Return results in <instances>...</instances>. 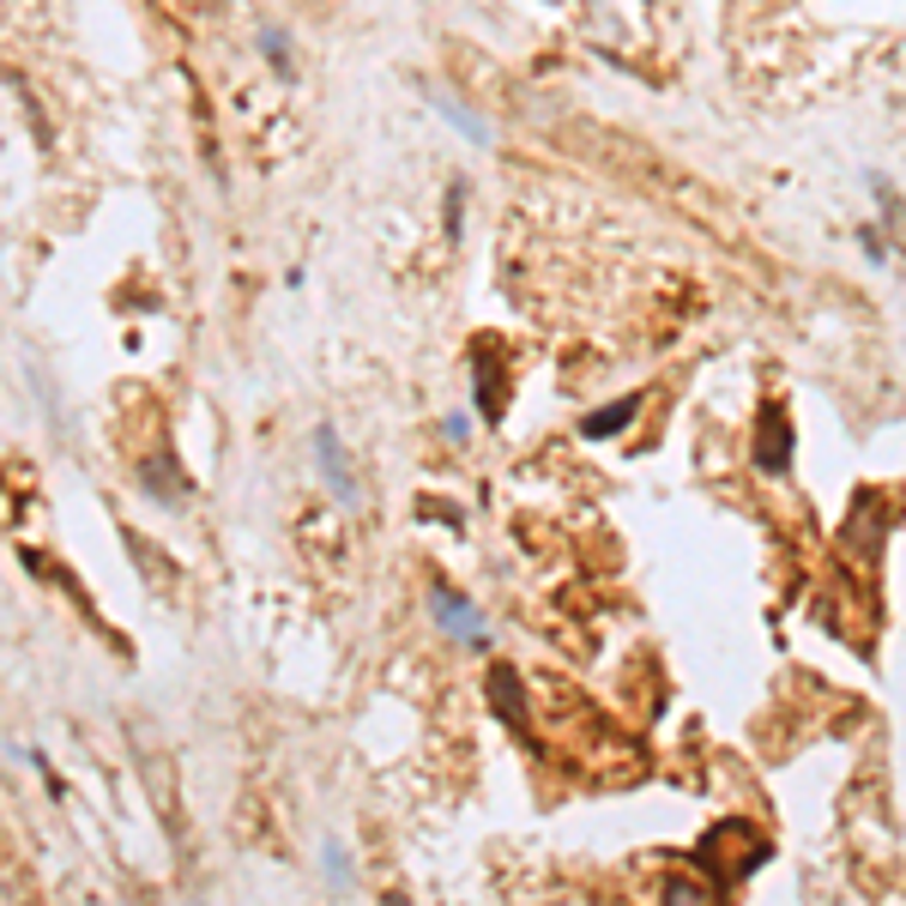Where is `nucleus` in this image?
<instances>
[{
    "label": "nucleus",
    "instance_id": "obj_2",
    "mask_svg": "<svg viewBox=\"0 0 906 906\" xmlns=\"http://www.w3.org/2000/svg\"><path fill=\"white\" fill-rule=\"evenodd\" d=\"M429 617H436L453 641H466V647H472V641H484V617L460 593H448V586H429Z\"/></svg>",
    "mask_w": 906,
    "mask_h": 906
},
{
    "label": "nucleus",
    "instance_id": "obj_3",
    "mask_svg": "<svg viewBox=\"0 0 906 906\" xmlns=\"http://www.w3.org/2000/svg\"><path fill=\"white\" fill-rule=\"evenodd\" d=\"M140 490L157 496V502H188V478H181V466L169 460V453L140 460Z\"/></svg>",
    "mask_w": 906,
    "mask_h": 906
},
{
    "label": "nucleus",
    "instance_id": "obj_10",
    "mask_svg": "<svg viewBox=\"0 0 906 906\" xmlns=\"http://www.w3.org/2000/svg\"><path fill=\"white\" fill-rule=\"evenodd\" d=\"M460 212H466V188L453 181L448 188V236H460Z\"/></svg>",
    "mask_w": 906,
    "mask_h": 906
},
{
    "label": "nucleus",
    "instance_id": "obj_7",
    "mask_svg": "<svg viewBox=\"0 0 906 906\" xmlns=\"http://www.w3.org/2000/svg\"><path fill=\"white\" fill-rule=\"evenodd\" d=\"M634 412H641V393H629V400H617V405H605V412H593L581 429H586V436H610V429H622Z\"/></svg>",
    "mask_w": 906,
    "mask_h": 906
},
{
    "label": "nucleus",
    "instance_id": "obj_9",
    "mask_svg": "<svg viewBox=\"0 0 906 906\" xmlns=\"http://www.w3.org/2000/svg\"><path fill=\"white\" fill-rule=\"evenodd\" d=\"M260 55H266V61L290 79V49H285V37H272V31H266V37H260Z\"/></svg>",
    "mask_w": 906,
    "mask_h": 906
},
{
    "label": "nucleus",
    "instance_id": "obj_6",
    "mask_svg": "<svg viewBox=\"0 0 906 906\" xmlns=\"http://www.w3.org/2000/svg\"><path fill=\"white\" fill-rule=\"evenodd\" d=\"M478 412L490 417V424H502V405H508V388H502V369L490 362V345H478Z\"/></svg>",
    "mask_w": 906,
    "mask_h": 906
},
{
    "label": "nucleus",
    "instance_id": "obj_4",
    "mask_svg": "<svg viewBox=\"0 0 906 906\" xmlns=\"http://www.w3.org/2000/svg\"><path fill=\"white\" fill-rule=\"evenodd\" d=\"M314 453H321V472H326V484H333V496L338 502H357V478H350V466H345V448H338V436L333 429H314Z\"/></svg>",
    "mask_w": 906,
    "mask_h": 906
},
{
    "label": "nucleus",
    "instance_id": "obj_8",
    "mask_svg": "<svg viewBox=\"0 0 906 906\" xmlns=\"http://www.w3.org/2000/svg\"><path fill=\"white\" fill-rule=\"evenodd\" d=\"M436 104H441V116H448V121H453V128L466 133V140H478V145H484V140H490V133H484V121H478V116H472V109H466V104H453V97H436Z\"/></svg>",
    "mask_w": 906,
    "mask_h": 906
},
{
    "label": "nucleus",
    "instance_id": "obj_5",
    "mask_svg": "<svg viewBox=\"0 0 906 906\" xmlns=\"http://www.w3.org/2000/svg\"><path fill=\"white\" fill-rule=\"evenodd\" d=\"M490 701L508 725H526V689H520L514 665H490Z\"/></svg>",
    "mask_w": 906,
    "mask_h": 906
},
{
    "label": "nucleus",
    "instance_id": "obj_1",
    "mask_svg": "<svg viewBox=\"0 0 906 906\" xmlns=\"http://www.w3.org/2000/svg\"><path fill=\"white\" fill-rule=\"evenodd\" d=\"M755 466L767 472V478H779V472L791 466V424L779 405H762V424H755Z\"/></svg>",
    "mask_w": 906,
    "mask_h": 906
}]
</instances>
